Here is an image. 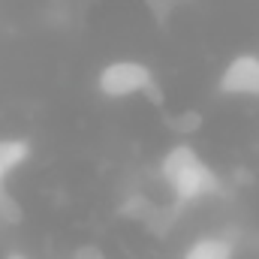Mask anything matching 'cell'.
Masks as SVG:
<instances>
[{"label":"cell","instance_id":"7","mask_svg":"<svg viewBox=\"0 0 259 259\" xmlns=\"http://www.w3.org/2000/svg\"><path fill=\"white\" fill-rule=\"evenodd\" d=\"M172 124H175V130H178V133H193V130H199V124H202V115L190 109V112L178 115V118H175Z\"/></svg>","mask_w":259,"mask_h":259},{"label":"cell","instance_id":"4","mask_svg":"<svg viewBox=\"0 0 259 259\" xmlns=\"http://www.w3.org/2000/svg\"><path fill=\"white\" fill-rule=\"evenodd\" d=\"M217 91L226 97H259V55L241 52L223 66Z\"/></svg>","mask_w":259,"mask_h":259},{"label":"cell","instance_id":"9","mask_svg":"<svg viewBox=\"0 0 259 259\" xmlns=\"http://www.w3.org/2000/svg\"><path fill=\"white\" fill-rule=\"evenodd\" d=\"M6 259H27V256H24V253H9Z\"/></svg>","mask_w":259,"mask_h":259},{"label":"cell","instance_id":"1","mask_svg":"<svg viewBox=\"0 0 259 259\" xmlns=\"http://www.w3.org/2000/svg\"><path fill=\"white\" fill-rule=\"evenodd\" d=\"M160 172H163V178H166V184H169V190H172L178 205H193L199 199L217 196L223 190L217 172L196 154V148H190V145L169 148L163 163H160Z\"/></svg>","mask_w":259,"mask_h":259},{"label":"cell","instance_id":"3","mask_svg":"<svg viewBox=\"0 0 259 259\" xmlns=\"http://www.w3.org/2000/svg\"><path fill=\"white\" fill-rule=\"evenodd\" d=\"M30 157V142L27 139H0V217L6 223H21L24 211L18 199L6 190V178Z\"/></svg>","mask_w":259,"mask_h":259},{"label":"cell","instance_id":"5","mask_svg":"<svg viewBox=\"0 0 259 259\" xmlns=\"http://www.w3.org/2000/svg\"><path fill=\"white\" fill-rule=\"evenodd\" d=\"M181 259H232V244L226 238H196Z\"/></svg>","mask_w":259,"mask_h":259},{"label":"cell","instance_id":"2","mask_svg":"<svg viewBox=\"0 0 259 259\" xmlns=\"http://www.w3.org/2000/svg\"><path fill=\"white\" fill-rule=\"evenodd\" d=\"M154 81L157 78H154L151 66L142 64V61H112L97 75V88L109 100H124V97H133V94H145Z\"/></svg>","mask_w":259,"mask_h":259},{"label":"cell","instance_id":"6","mask_svg":"<svg viewBox=\"0 0 259 259\" xmlns=\"http://www.w3.org/2000/svg\"><path fill=\"white\" fill-rule=\"evenodd\" d=\"M145 6H148V12L154 15L157 24H166L172 9H175V0H145Z\"/></svg>","mask_w":259,"mask_h":259},{"label":"cell","instance_id":"8","mask_svg":"<svg viewBox=\"0 0 259 259\" xmlns=\"http://www.w3.org/2000/svg\"><path fill=\"white\" fill-rule=\"evenodd\" d=\"M75 259H103V253L88 244V247H78V250H75Z\"/></svg>","mask_w":259,"mask_h":259}]
</instances>
